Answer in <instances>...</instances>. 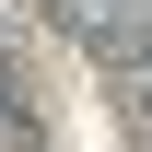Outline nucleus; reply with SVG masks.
<instances>
[{
    "label": "nucleus",
    "mask_w": 152,
    "mask_h": 152,
    "mask_svg": "<svg viewBox=\"0 0 152 152\" xmlns=\"http://www.w3.org/2000/svg\"><path fill=\"white\" fill-rule=\"evenodd\" d=\"M58 12L82 23L94 47H117V58H140V0H58Z\"/></svg>",
    "instance_id": "1"
}]
</instances>
